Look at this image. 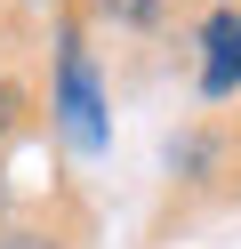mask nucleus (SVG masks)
<instances>
[{"instance_id": "obj_1", "label": "nucleus", "mask_w": 241, "mask_h": 249, "mask_svg": "<svg viewBox=\"0 0 241 249\" xmlns=\"http://www.w3.org/2000/svg\"><path fill=\"white\" fill-rule=\"evenodd\" d=\"M56 113H64V137L80 153L105 145V97H96V72H89V49L64 33V89H56Z\"/></svg>"}, {"instance_id": "obj_2", "label": "nucleus", "mask_w": 241, "mask_h": 249, "mask_svg": "<svg viewBox=\"0 0 241 249\" xmlns=\"http://www.w3.org/2000/svg\"><path fill=\"white\" fill-rule=\"evenodd\" d=\"M201 89L209 97H225V89H241V17L225 8V17H209V33H201Z\"/></svg>"}, {"instance_id": "obj_3", "label": "nucleus", "mask_w": 241, "mask_h": 249, "mask_svg": "<svg viewBox=\"0 0 241 249\" xmlns=\"http://www.w3.org/2000/svg\"><path fill=\"white\" fill-rule=\"evenodd\" d=\"M96 17H112V24H145V17H161V0H89Z\"/></svg>"}, {"instance_id": "obj_4", "label": "nucleus", "mask_w": 241, "mask_h": 249, "mask_svg": "<svg viewBox=\"0 0 241 249\" xmlns=\"http://www.w3.org/2000/svg\"><path fill=\"white\" fill-rule=\"evenodd\" d=\"M0 249H56L48 233H0Z\"/></svg>"}, {"instance_id": "obj_5", "label": "nucleus", "mask_w": 241, "mask_h": 249, "mask_svg": "<svg viewBox=\"0 0 241 249\" xmlns=\"http://www.w3.org/2000/svg\"><path fill=\"white\" fill-rule=\"evenodd\" d=\"M8 121H16V89L0 81V129H8Z\"/></svg>"}]
</instances>
